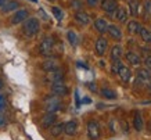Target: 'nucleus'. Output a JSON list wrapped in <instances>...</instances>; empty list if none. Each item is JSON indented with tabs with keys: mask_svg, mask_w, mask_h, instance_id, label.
I'll return each mask as SVG.
<instances>
[{
	"mask_svg": "<svg viewBox=\"0 0 151 140\" xmlns=\"http://www.w3.org/2000/svg\"><path fill=\"white\" fill-rule=\"evenodd\" d=\"M142 51L144 53V54H146V57H147V56H150V54H151L150 51H148V49H147V47H142Z\"/></svg>",
	"mask_w": 151,
	"mask_h": 140,
	"instance_id": "4c0bfd02",
	"label": "nucleus"
},
{
	"mask_svg": "<svg viewBox=\"0 0 151 140\" xmlns=\"http://www.w3.org/2000/svg\"><path fill=\"white\" fill-rule=\"evenodd\" d=\"M87 136L90 140H97L100 137V126L97 121H89L87 122Z\"/></svg>",
	"mask_w": 151,
	"mask_h": 140,
	"instance_id": "20e7f679",
	"label": "nucleus"
},
{
	"mask_svg": "<svg viewBox=\"0 0 151 140\" xmlns=\"http://www.w3.org/2000/svg\"><path fill=\"white\" fill-rule=\"evenodd\" d=\"M72 9H75V10H81L82 9V1L81 0H72Z\"/></svg>",
	"mask_w": 151,
	"mask_h": 140,
	"instance_id": "2f4dec72",
	"label": "nucleus"
},
{
	"mask_svg": "<svg viewBox=\"0 0 151 140\" xmlns=\"http://www.w3.org/2000/svg\"><path fill=\"white\" fill-rule=\"evenodd\" d=\"M51 11H53V14H54V17H55V19H57V21H61V19L64 18V13H63L58 7H53V9H51Z\"/></svg>",
	"mask_w": 151,
	"mask_h": 140,
	"instance_id": "c756f323",
	"label": "nucleus"
},
{
	"mask_svg": "<svg viewBox=\"0 0 151 140\" xmlns=\"http://www.w3.org/2000/svg\"><path fill=\"white\" fill-rule=\"evenodd\" d=\"M107 28H108V22H107L104 18H97L96 21H94V29H96L97 32L104 33V32H107Z\"/></svg>",
	"mask_w": 151,
	"mask_h": 140,
	"instance_id": "412c9836",
	"label": "nucleus"
},
{
	"mask_svg": "<svg viewBox=\"0 0 151 140\" xmlns=\"http://www.w3.org/2000/svg\"><path fill=\"white\" fill-rule=\"evenodd\" d=\"M118 75H119V78H121V81L124 82V83H128V82L130 81V78H132V71H130V69H129L128 67H125V65H122V67L119 68Z\"/></svg>",
	"mask_w": 151,
	"mask_h": 140,
	"instance_id": "2eb2a0df",
	"label": "nucleus"
},
{
	"mask_svg": "<svg viewBox=\"0 0 151 140\" xmlns=\"http://www.w3.org/2000/svg\"><path fill=\"white\" fill-rule=\"evenodd\" d=\"M101 9L104 10L105 13L112 14L115 10L118 9V1L116 0H103L101 1Z\"/></svg>",
	"mask_w": 151,
	"mask_h": 140,
	"instance_id": "0eeeda50",
	"label": "nucleus"
},
{
	"mask_svg": "<svg viewBox=\"0 0 151 140\" xmlns=\"http://www.w3.org/2000/svg\"><path fill=\"white\" fill-rule=\"evenodd\" d=\"M63 132H64V123H54L53 126H50V135L53 137H58Z\"/></svg>",
	"mask_w": 151,
	"mask_h": 140,
	"instance_id": "5701e85b",
	"label": "nucleus"
},
{
	"mask_svg": "<svg viewBox=\"0 0 151 140\" xmlns=\"http://www.w3.org/2000/svg\"><path fill=\"white\" fill-rule=\"evenodd\" d=\"M39 29H40V22L37 18H27L24 21L22 32L27 38H33L35 35H37Z\"/></svg>",
	"mask_w": 151,
	"mask_h": 140,
	"instance_id": "f257e3e1",
	"label": "nucleus"
},
{
	"mask_svg": "<svg viewBox=\"0 0 151 140\" xmlns=\"http://www.w3.org/2000/svg\"><path fill=\"white\" fill-rule=\"evenodd\" d=\"M140 29H142V25H140L137 21H129L128 22V32L129 33H132V35L139 33Z\"/></svg>",
	"mask_w": 151,
	"mask_h": 140,
	"instance_id": "a878e982",
	"label": "nucleus"
},
{
	"mask_svg": "<svg viewBox=\"0 0 151 140\" xmlns=\"http://www.w3.org/2000/svg\"><path fill=\"white\" fill-rule=\"evenodd\" d=\"M75 99H76V107L81 105V101H79V96H78V92H75Z\"/></svg>",
	"mask_w": 151,
	"mask_h": 140,
	"instance_id": "58836bf2",
	"label": "nucleus"
},
{
	"mask_svg": "<svg viewBox=\"0 0 151 140\" xmlns=\"http://www.w3.org/2000/svg\"><path fill=\"white\" fill-rule=\"evenodd\" d=\"M107 32H108V35H110L112 39H115V40H121L122 39V32H121V29H119L116 25H114V24H108V28H107Z\"/></svg>",
	"mask_w": 151,
	"mask_h": 140,
	"instance_id": "ddd939ff",
	"label": "nucleus"
},
{
	"mask_svg": "<svg viewBox=\"0 0 151 140\" xmlns=\"http://www.w3.org/2000/svg\"><path fill=\"white\" fill-rule=\"evenodd\" d=\"M39 13H40L42 14V18H43V19H47V18H49V17H47V14L46 13H45V11H43V10H39Z\"/></svg>",
	"mask_w": 151,
	"mask_h": 140,
	"instance_id": "e433bc0d",
	"label": "nucleus"
},
{
	"mask_svg": "<svg viewBox=\"0 0 151 140\" xmlns=\"http://www.w3.org/2000/svg\"><path fill=\"white\" fill-rule=\"evenodd\" d=\"M17 9H18V1L11 0V1H7L0 10H1L3 13H10V11H14V10H17Z\"/></svg>",
	"mask_w": 151,
	"mask_h": 140,
	"instance_id": "393cba45",
	"label": "nucleus"
},
{
	"mask_svg": "<svg viewBox=\"0 0 151 140\" xmlns=\"http://www.w3.org/2000/svg\"><path fill=\"white\" fill-rule=\"evenodd\" d=\"M75 19H76V22L82 24V25L90 24V17H89V14L85 13V11H76V14H75Z\"/></svg>",
	"mask_w": 151,
	"mask_h": 140,
	"instance_id": "a211bd4d",
	"label": "nucleus"
},
{
	"mask_svg": "<svg viewBox=\"0 0 151 140\" xmlns=\"http://www.w3.org/2000/svg\"><path fill=\"white\" fill-rule=\"evenodd\" d=\"M133 126L137 132H142L144 129V119H143L140 113H136V115L133 118Z\"/></svg>",
	"mask_w": 151,
	"mask_h": 140,
	"instance_id": "aec40b11",
	"label": "nucleus"
},
{
	"mask_svg": "<svg viewBox=\"0 0 151 140\" xmlns=\"http://www.w3.org/2000/svg\"><path fill=\"white\" fill-rule=\"evenodd\" d=\"M6 107V97L4 96H0V110H3Z\"/></svg>",
	"mask_w": 151,
	"mask_h": 140,
	"instance_id": "72a5a7b5",
	"label": "nucleus"
},
{
	"mask_svg": "<svg viewBox=\"0 0 151 140\" xmlns=\"http://www.w3.org/2000/svg\"><path fill=\"white\" fill-rule=\"evenodd\" d=\"M51 93L54 96H67L68 95V87L65 86L64 82H54L51 83Z\"/></svg>",
	"mask_w": 151,
	"mask_h": 140,
	"instance_id": "39448f33",
	"label": "nucleus"
},
{
	"mask_svg": "<svg viewBox=\"0 0 151 140\" xmlns=\"http://www.w3.org/2000/svg\"><path fill=\"white\" fill-rule=\"evenodd\" d=\"M47 81L54 83V82H63L64 81V74L60 69H55V71H51V72H47Z\"/></svg>",
	"mask_w": 151,
	"mask_h": 140,
	"instance_id": "f8f14e48",
	"label": "nucleus"
},
{
	"mask_svg": "<svg viewBox=\"0 0 151 140\" xmlns=\"http://www.w3.org/2000/svg\"><path fill=\"white\" fill-rule=\"evenodd\" d=\"M67 38H68V42L72 46L78 45V35H76L73 31H68V32H67Z\"/></svg>",
	"mask_w": 151,
	"mask_h": 140,
	"instance_id": "c85d7f7f",
	"label": "nucleus"
},
{
	"mask_svg": "<svg viewBox=\"0 0 151 140\" xmlns=\"http://www.w3.org/2000/svg\"><path fill=\"white\" fill-rule=\"evenodd\" d=\"M86 1H87V4L90 6V7H94V6L99 4V1H100V0H86Z\"/></svg>",
	"mask_w": 151,
	"mask_h": 140,
	"instance_id": "f704fd0d",
	"label": "nucleus"
},
{
	"mask_svg": "<svg viewBox=\"0 0 151 140\" xmlns=\"http://www.w3.org/2000/svg\"><path fill=\"white\" fill-rule=\"evenodd\" d=\"M125 57H126V60H128L132 65H134V67H139V65L142 64V61H143L142 56L137 54V53H134V51H128Z\"/></svg>",
	"mask_w": 151,
	"mask_h": 140,
	"instance_id": "9b49d317",
	"label": "nucleus"
},
{
	"mask_svg": "<svg viewBox=\"0 0 151 140\" xmlns=\"http://www.w3.org/2000/svg\"><path fill=\"white\" fill-rule=\"evenodd\" d=\"M144 65L147 67V69H151V54L144 58Z\"/></svg>",
	"mask_w": 151,
	"mask_h": 140,
	"instance_id": "473e14b6",
	"label": "nucleus"
},
{
	"mask_svg": "<svg viewBox=\"0 0 151 140\" xmlns=\"http://www.w3.org/2000/svg\"><path fill=\"white\" fill-rule=\"evenodd\" d=\"M94 49H96V53L99 56H104L107 49H108V42L105 40L104 38H99L96 40V46H94Z\"/></svg>",
	"mask_w": 151,
	"mask_h": 140,
	"instance_id": "6e6552de",
	"label": "nucleus"
},
{
	"mask_svg": "<svg viewBox=\"0 0 151 140\" xmlns=\"http://www.w3.org/2000/svg\"><path fill=\"white\" fill-rule=\"evenodd\" d=\"M28 15H29L28 10H25V9L17 10V11L13 14V17H11V24H13V25H17V24L24 22V21L28 18Z\"/></svg>",
	"mask_w": 151,
	"mask_h": 140,
	"instance_id": "423d86ee",
	"label": "nucleus"
},
{
	"mask_svg": "<svg viewBox=\"0 0 151 140\" xmlns=\"http://www.w3.org/2000/svg\"><path fill=\"white\" fill-rule=\"evenodd\" d=\"M54 39L51 36H47L43 40L40 42V45H39V53L42 56H45V57H49V56L53 53V50H54Z\"/></svg>",
	"mask_w": 151,
	"mask_h": 140,
	"instance_id": "f03ea898",
	"label": "nucleus"
},
{
	"mask_svg": "<svg viewBox=\"0 0 151 140\" xmlns=\"http://www.w3.org/2000/svg\"><path fill=\"white\" fill-rule=\"evenodd\" d=\"M45 107H46V111L47 113H57L60 108H61V101L57 96H50V97H47L46 99V104H45Z\"/></svg>",
	"mask_w": 151,
	"mask_h": 140,
	"instance_id": "7ed1b4c3",
	"label": "nucleus"
},
{
	"mask_svg": "<svg viewBox=\"0 0 151 140\" xmlns=\"http://www.w3.org/2000/svg\"><path fill=\"white\" fill-rule=\"evenodd\" d=\"M137 78L139 79H142L143 82H151V72L147 69V68H139L137 69Z\"/></svg>",
	"mask_w": 151,
	"mask_h": 140,
	"instance_id": "4be33fe9",
	"label": "nucleus"
},
{
	"mask_svg": "<svg viewBox=\"0 0 151 140\" xmlns=\"http://www.w3.org/2000/svg\"><path fill=\"white\" fill-rule=\"evenodd\" d=\"M42 69L46 71V72H51V71L58 69V63H57V60H54V58L46 60L45 63L42 64Z\"/></svg>",
	"mask_w": 151,
	"mask_h": 140,
	"instance_id": "4468645a",
	"label": "nucleus"
},
{
	"mask_svg": "<svg viewBox=\"0 0 151 140\" xmlns=\"http://www.w3.org/2000/svg\"><path fill=\"white\" fill-rule=\"evenodd\" d=\"M129 11L130 15L137 17L140 13V0H129Z\"/></svg>",
	"mask_w": 151,
	"mask_h": 140,
	"instance_id": "6ab92c4d",
	"label": "nucleus"
},
{
	"mask_svg": "<svg viewBox=\"0 0 151 140\" xmlns=\"http://www.w3.org/2000/svg\"><path fill=\"white\" fill-rule=\"evenodd\" d=\"M148 131H151V123H148Z\"/></svg>",
	"mask_w": 151,
	"mask_h": 140,
	"instance_id": "37998d69",
	"label": "nucleus"
},
{
	"mask_svg": "<svg viewBox=\"0 0 151 140\" xmlns=\"http://www.w3.org/2000/svg\"><path fill=\"white\" fill-rule=\"evenodd\" d=\"M87 87H89V89H90V90H93V92H96L97 90V86H96V83H87Z\"/></svg>",
	"mask_w": 151,
	"mask_h": 140,
	"instance_id": "c9c22d12",
	"label": "nucleus"
},
{
	"mask_svg": "<svg viewBox=\"0 0 151 140\" xmlns=\"http://www.w3.org/2000/svg\"><path fill=\"white\" fill-rule=\"evenodd\" d=\"M111 17H114V18L116 19V21H119V22H125L126 18H128V10L125 9V7H118L114 13L111 14Z\"/></svg>",
	"mask_w": 151,
	"mask_h": 140,
	"instance_id": "9d476101",
	"label": "nucleus"
},
{
	"mask_svg": "<svg viewBox=\"0 0 151 140\" xmlns=\"http://www.w3.org/2000/svg\"><path fill=\"white\" fill-rule=\"evenodd\" d=\"M143 17L146 21L151 19V0H146L143 4Z\"/></svg>",
	"mask_w": 151,
	"mask_h": 140,
	"instance_id": "b1692460",
	"label": "nucleus"
},
{
	"mask_svg": "<svg viewBox=\"0 0 151 140\" xmlns=\"http://www.w3.org/2000/svg\"><path fill=\"white\" fill-rule=\"evenodd\" d=\"M1 87H3V82H1V79H0V90H1Z\"/></svg>",
	"mask_w": 151,
	"mask_h": 140,
	"instance_id": "79ce46f5",
	"label": "nucleus"
},
{
	"mask_svg": "<svg viewBox=\"0 0 151 140\" xmlns=\"http://www.w3.org/2000/svg\"><path fill=\"white\" fill-rule=\"evenodd\" d=\"M122 46L119 45H115L112 49H111V53H110V57H111V61L114 63V61H118V60H121V57H122Z\"/></svg>",
	"mask_w": 151,
	"mask_h": 140,
	"instance_id": "f3484780",
	"label": "nucleus"
},
{
	"mask_svg": "<svg viewBox=\"0 0 151 140\" xmlns=\"http://www.w3.org/2000/svg\"><path fill=\"white\" fill-rule=\"evenodd\" d=\"M32 1H36V0H32Z\"/></svg>",
	"mask_w": 151,
	"mask_h": 140,
	"instance_id": "c03bdc74",
	"label": "nucleus"
},
{
	"mask_svg": "<svg viewBox=\"0 0 151 140\" xmlns=\"http://www.w3.org/2000/svg\"><path fill=\"white\" fill-rule=\"evenodd\" d=\"M76 131H78V123H76V121H68L64 123V132L68 136L75 135Z\"/></svg>",
	"mask_w": 151,
	"mask_h": 140,
	"instance_id": "dca6fc26",
	"label": "nucleus"
},
{
	"mask_svg": "<svg viewBox=\"0 0 151 140\" xmlns=\"http://www.w3.org/2000/svg\"><path fill=\"white\" fill-rule=\"evenodd\" d=\"M55 121H57V115H55V113H47L45 117L42 118V126L43 128H50L53 126L55 123Z\"/></svg>",
	"mask_w": 151,
	"mask_h": 140,
	"instance_id": "1a4fd4ad",
	"label": "nucleus"
},
{
	"mask_svg": "<svg viewBox=\"0 0 151 140\" xmlns=\"http://www.w3.org/2000/svg\"><path fill=\"white\" fill-rule=\"evenodd\" d=\"M100 95L103 96V97H105V99H108V100H114L115 97H116V93H115L114 90L108 89V87H103V89L100 90Z\"/></svg>",
	"mask_w": 151,
	"mask_h": 140,
	"instance_id": "bb28decb",
	"label": "nucleus"
},
{
	"mask_svg": "<svg viewBox=\"0 0 151 140\" xmlns=\"http://www.w3.org/2000/svg\"><path fill=\"white\" fill-rule=\"evenodd\" d=\"M7 1H9V0H0V9H1V7H3V6H4Z\"/></svg>",
	"mask_w": 151,
	"mask_h": 140,
	"instance_id": "ea45409f",
	"label": "nucleus"
},
{
	"mask_svg": "<svg viewBox=\"0 0 151 140\" xmlns=\"http://www.w3.org/2000/svg\"><path fill=\"white\" fill-rule=\"evenodd\" d=\"M150 43H151V42H150Z\"/></svg>",
	"mask_w": 151,
	"mask_h": 140,
	"instance_id": "a18cd8bd",
	"label": "nucleus"
},
{
	"mask_svg": "<svg viewBox=\"0 0 151 140\" xmlns=\"http://www.w3.org/2000/svg\"><path fill=\"white\" fill-rule=\"evenodd\" d=\"M122 67V61L121 60H118V61H114L112 63V65H111V72L112 74H118L119 68Z\"/></svg>",
	"mask_w": 151,
	"mask_h": 140,
	"instance_id": "7c9ffc66",
	"label": "nucleus"
},
{
	"mask_svg": "<svg viewBox=\"0 0 151 140\" xmlns=\"http://www.w3.org/2000/svg\"><path fill=\"white\" fill-rule=\"evenodd\" d=\"M139 35H140V38H142V40H144L146 43H150L151 42V32L147 29V28H143L140 29V32H139Z\"/></svg>",
	"mask_w": 151,
	"mask_h": 140,
	"instance_id": "cd10ccee",
	"label": "nucleus"
},
{
	"mask_svg": "<svg viewBox=\"0 0 151 140\" xmlns=\"http://www.w3.org/2000/svg\"><path fill=\"white\" fill-rule=\"evenodd\" d=\"M3 125H4V118L0 115V126H3Z\"/></svg>",
	"mask_w": 151,
	"mask_h": 140,
	"instance_id": "a19ab883",
	"label": "nucleus"
}]
</instances>
